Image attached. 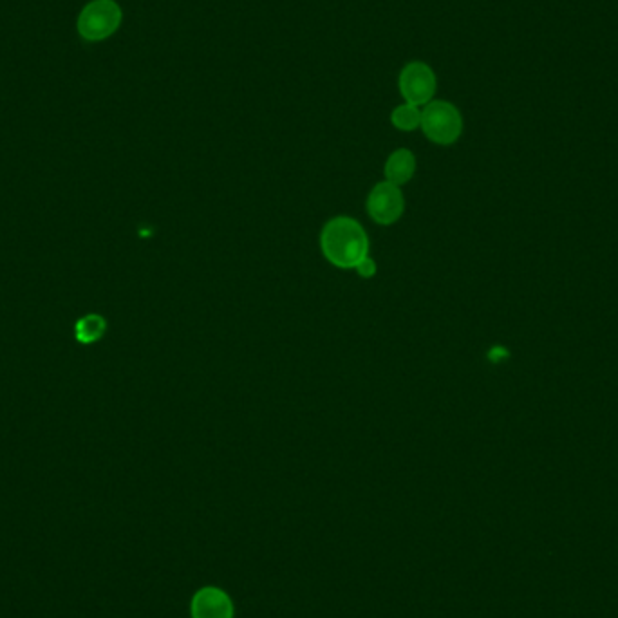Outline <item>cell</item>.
Returning <instances> with one entry per match:
<instances>
[{
	"mask_svg": "<svg viewBox=\"0 0 618 618\" xmlns=\"http://www.w3.org/2000/svg\"><path fill=\"white\" fill-rule=\"evenodd\" d=\"M356 273L360 275V277H364V279H373L375 277L376 272H378V268H376V263L367 255L364 257L360 263L356 264Z\"/></svg>",
	"mask_w": 618,
	"mask_h": 618,
	"instance_id": "30bf717a",
	"label": "cell"
},
{
	"mask_svg": "<svg viewBox=\"0 0 618 618\" xmlns=\"http://www.w3.org/2000/svg\"><path fill=\"white\" fill-rule=\"evenodd\" d=\"M320 250L329 264L340 270H355L356 264L369 255L366 228L353 217H333L322 228Z\"/></svg>",
	"mask_w": 618,
	"mask_h": 618,
	"instance_id": "6da1fadb",
	"label": "cell"
},
{
	"mask_svg": "<svg viewBox=\"0 0 618 618\" xmlns=\"http://www.w3.org/2000/svg\"><path fill=\"white\" fill-rule=\"evenodd\" d=\"M398 85L405 103L422 107L432 102L438 82L431 66L425 62H411L403 67Z\"/></svg>",
	"mask_w": 618,
	"mask_h": 618,
	"instance_id": "5b68a950",
	"label": "cell"
},
{
	"mask_svg": "<svg viewBox=\"0 0 618 618\" xmlns=\"http://www.w3.org/2000/svg\"><path fill=\"white\" fill-rule=\"evenodd\" d=\"M192 618H234L232 599L219 588H203L192 599Z\"/></svg>",
	"mask_w": 618,
	"mask_h": 618,
	"instance_id": "8992f818",
	"label": "cell"
},
{
	"mask_svg": "<svg viewBox=\"0 0 618 618\" xmlns=\"http://www.w3.org/2000/svg\"><path fill=\"white\" fill-rule=\"evenodd\" d=\"M416 172V158L411 150L398 149L385 161V181L402 188L414 178Z\"/></svg>",
	"mask_w": 618,
	"mask_h": 618,
	"instance_id": "52a82bcc",
	"label": "cell"
},
{
	"mask_svg": "<svg viewBox=\"0 0 618 618\" xmlns=\"http://www.w3.org/2000/svg\"><path fill=\"white\" fill-rule=\"evenodd\" d=\"M423 134L436 145H452L463 132V118L452 103L432 100L422 111Z\"/></svg>",
	"mask_w": 618,
	"mask_h": 618,
	"instance_id": "3957f363",
	"label": "cell"
},
{
	"mask_svg": "<svg viewBox=\"0 0 618 618\" xmlns=\"http://www.w3.org/2000/svg\"><path fill=\"white\" fill-rule=\"evenodd\" d=\"M367 214L376 225L391 226L402 219L405 212V197L402 188L389 181H382L373 187L367 196Z\"/></svg>",
	"mask_w": 618,
	"mask_h": 618,
	"instance_id": "277c9868",
	"label": "cell"
},
{
	"mask_svg": "<svg viewBox=\"0 0 618 618\" xmlns=\"http://www.w3.org/2000/svg\"><path fill=\"white\" fill-rule=\"evenodd\" d=\"M122 8L114 0H91L78 17V33L85 42H102L122 24Z\"/></svg>",
	"mask_w": 618,
	"mask_h": 618,
	"instance_id": "7a4b0ae2",
	"label": "cell"
},
{
	"mask_svg": "<svg viewBox=\"0 0 618 618\" xmlns=\"http://www.w3.org/2000/svg\"><path fill=\"white\" fill-rule=\"evenodd\" d=\"M107 322L100 315H85L76 322L75 335L82 344H94L105 335Z\"/></svg>",
	"mask_w": 618,
	"mask_h": 618,
	"instance_id": "ba28073f",
	"label": "cell"
},
{
	"mask_svg": "<svg viewBox=\"0 0 618 618\" xmlns=\"http://www.w3.org/2000/svg\"><path fill=\"white\" fill-rule=\"evenodd\" d=\"M391 123L398 131H416V129L422 127V111L416 105L403 103V105H398L391 113Z\"/></svg>",
	"mask_w": 618,
	"mask_h": 618,
	"instance_id": "9c48e42d",
	"label": "cell"
}]
</instances>
